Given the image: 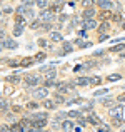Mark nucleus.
Listing matches in <instances>:
<instances>
[{
	"instance_id": "f257e3e1",
	"label": "nucleus",
	"mask_w": 125,
	"mask_h": 132,
	"mask_svg": "<svg viewBox=\"0 0 125 132\" xmlns=\"http://www.w3.org/2000/svg\"><path fill=\"white\" fill-rule=\"evenodd\" d=\"M32 95L35 97V99H43L45 100V97L48 95V92H47V87H40V89H35L32 92Z\"/></svg>"
},
{
	"instance_id": "f03ea898",
	"label": "nucleus",
	"mask_w": 125,
	"mask_h": 132,
	"mask_svg": "<svg viewBox=\"0 0 125 132\" xmlns=\"http://www.w3.org/2000/svg\"><path fill=\"white\" fill-rule=\"evenodd\" d=\"M109 114H110V117H122V114H123V107H120V105H117V107H110Z\"/></svg>"
},
{
	"instance_id": "7ed1b4c3",
	"label": "nucleus",
	"mask_w": 125,
	"mask_h": 132,
	"mask_svg": "<svg viewBox=\"0 0 125 132\" xmlns=\"http://www.w3.org/2000/svg\"><path fill=\"white\" fill-rule=\"evenodd\" d=\"M95 27H97L95 20H92V19H85L83 20V29L85 30H92V29H95Z\"/></svg>"
},
{
	"instance_id": "20e7f679",
	"label": "nucleus",
	"mask_w": 125,
	"mask_h": 132,
	"mask_svg": "<svg viewBox=\"0 0 125 132\" xmlns=\"http://www.w3.org/2000/svg\"><path fill=\"white\" fill-rule=\"evenodd\" d=\"M43 75H45V79H53L57 75V70L53 67H47V69H43Z\"/></svg>"
},
{
	"instance_id": "39448f33",
	"label": "nucleus",
	"mask_w": 125,
	"mask_h": 132,
	"mask_svg": "<svg viewBox=\"0 0 125 132\" xmlns=\"http://www.w3.org/2000/svg\"><path fill=\"white\" fill-rule=\"evenodd\" d=\"M50 19H52V12H50V10H47V9H42V13H40V20H43V22L47 20V22H48Z\"/></svg>"
},
{
	"instance_id": "423d86ee",
	"label": "nucleus",
	"mask_w": 125,
	"mask_h": 132,
	"mask_svg": "<svg viewBox=\"0 0 125 132\" xmlns=\"http://www.w3.org/2000/svg\"><path fill=\"white\" fill-rule=\"evenodd\" d=\"M45 120L47 119H37V120H32V127H35V129H42V127H45Z\"/></svg>"
},
{
	"instance_id": "0eeeda50",
	"label": "nucleus",
	"mask_w": 125,
	"mask_h": 132,
	"mask_svg": "<svg viewBox=\"0 0 125 132\" xmlns=\"http://www.w3.org/2000/svg\"><path fill=\"white\" fill-rule=\"evenodd\" d=\"M25 82H27V85H35L39 82V75H27Z\"/></svg>"
},
{
	"instance_id": "6e6552de",
	"label": "nucleus",
	"mask_w": 125,
	"mask_h": 132,
	"mask_svg": "<svg viewBox=\"0 0 125 132\" xmlns=\"http://www.w3.org/2000/svg\"><path fill=\"white\" fill-rule=\"evenodd\" d=\"M68 90H72V87H70V85H67V84H64V82H60V84L57 85V92H60V94L68 92Z\"/></svg>"
},
{
	"instance_id": "1a4fd4ad",
	"label": "nucleus",
	"mask_w": 125,
	"mask_h": 132,
	"mask_svg": "<svg viewBox=\"0 0 125 132\" xmlns=\"http://www.w3.org/2000/svg\"><path fill=\"white\" fill-rule=\"evenodd\" d=\"M93 15H95V10L90 9V7H87V9L83 10V20H85V19H92Z\"/></svg>"
},
{
	"instance_id": "9d476101",
	"label": "nucleus",
	"mask_w": 125,
	"mask_h": 132,
	"mask_svg": "<svg viewBox=\"0 0 125 132\" xmlns=\"http://www.w3.org/2000/svg\"><path fill=\"white\" fill-rule=\"evenodd\" d=\"M2 44H3V47H7V48H17V42H13L12 39L2 40Z\"/></svg>"
},
{
	"instance_id": "9b49d317",
	"label": "nucleus",
	"mask_w": 125,
	"mask_h": 132,
	"mask_svg": "<svg viewBox=\"0 0 125 132\" xmlns=\"http://www.w3.org/2000/svg\"><path fill=\"white\" fill-rule=\"evenodd\" d=\"M62 129L64 130H74L75 126H74V122H70V120H65V122H62Z\"/></svg>"
},
{
	"instance_id": "f8f14e48",
	"label": "nucleus",
	"mask_w": 125,
	"mask_h": 132,
	"mask_svg": "<svg viewBox=\"0 0 125 132\" xmlns=\"http://www.w3.org/2000/svg\"><path fill=\"white\" fill-rule=\"evenodd\" d=\"M87 122H90L92 126H97V127H99V124H102V122H100V119H99L97 116H93V114L88 117V119H87Z\"/></svg>"
},
{
	"instance_id": "ddd939ff",
	"label": "nucleus",
	"mask_w": 125,
	"mask_h": 132,
	"mask_svg": "<svg viewBox=\"0 0 125 132\" xmlns=\"http://www.w3.org/2000/svg\"><path fill=\"white\" fill-rule=\"evenodd\" d=\"M32 62H33L32 57H25L20 60V67H29V65H32Z\"/></svg>"
},
{
	"instance_id": "4468645a",
	"label": "nucleus",
	"mask_w": 125,
	"mask_h": 132,
	"mask_svg": "<svg viewBox=\"0 0 125 132\" xmlns=\"http://www.w3.org/2000/svg\"><path fill=\"white\" fill-rule=\"evenodd\" d=\"M99 7L109 10V9H112V2H109V0H99Z\"/></svg>"
},
{
	"instance_id": "2eb2a0df",
	"label": "nucleus",
	"mask_w": 125,
	"mask_h": 132,
	"mask_svg": "<svg viewBox=\"0 0 125 132\" xmlns=\"http://www.w3.org/2000/svg\"><path fill=\"white\" fill-rule=\"evenodd\" d=\"M75 84H77V85H88L90 84V79L88 77H80L78 80H75Z\"/></svg>"
},
{
	"instance_id": "dca6fc26",
	"label": "nucleus",
	"mask_w": 125,
	"mask_h": 132,
	"mask_svg": "<svg viewBox=\"0 0 125 132\" xmlns=\"http://www.w3.org/2000/svg\"><path fill=\"white\" fill-rule=\"evenodd\" d=\"M125 48V42H122V44H117V45H113L112 48H110V52H120V50H123Z\"/></svg>"
},
{
	"instance_id": "f3484780",
	"label": "nucleus",
	"mask_w": 125,
	"mask_h": 132,
	"mask_svg": "<svg viewBox=\"0 0 125 132\" xmlns=\"http://www.w3.org/2000/svg\"><path fill=\"white\" fill-rule=\"evenodd\" d=\"M22 32H23L22 23H17V25H15V29H13V35H22Z\"/></svg>"
},
{
	"instance_id": "a211bd4d",
	"label": "nucleus",
	"mask_w": 125,
	"mask_h": 132,
	"mask_svg": "<svg viewBox=\"0 0 125 132\" xmlns=\"http://www.w3.org/2000/svg\"><path fill=\"white\" fill-rule=\"evenodd\" d=\"M109 29H110V25L107 22H103L102 25H99V32H102V34H105V32H109Z\"/></svg>"
},
{
	"instance_id": "6ab92c4d",
	"label": "nucleus",
	"mask_w": 125,
	"mask_h": 132,
	"mask_svg": "<svg viewBox=\"0 0 125 132\" xmlns=\"http://www.w3.org/2000/svg\"><path fill=\"white\" fill-rule=\"evenodd\" d=\"M62 52H64V54L72 52V44H70V42H64V48H62Z\"/></svg>"
},
{
	"instance_id": "aec40b11",
	"label": "nucleus",
	"mask_w": 125,
	"mask_h": 132,
	"mask_svg": "<svg viewBox=\"0 0 125 132\" xmlns=\"http://www.w3.org/2000/svg\"><path fill=\"white\" fill-rule=\"evenodd\" d=\"M112 124L113 127H120L122 126V117H112Z\"/></svg>"
},
{
	"instance_id": "412c9836",
	"label": "nucleus",
	"mask_w": 125,
	"mask_h": 132,
	"mask_svg": "<svg viewBox=\"0 0 125 132\" xmlns=\"http://www.w3.org/2000/svg\"><path fill=\"white\" fill-rule=\"evenodd\" d=\"M7 82H10V84H17V82H20V79L17 77V75H10V77H7Z\"/></svg>"
},
{
	"instance_id": "4be33fe9",
	"label": "nucleus",
	"mask_w": 125,
	"mask_h": 132,
	"mask_svg": "<svg viewBox=\"0 0 125 132\" xmlns=\"http://www.w3.org/2000/svg\"><path fill=\"white\" fill-rule=\"evenodd\" d=\"M52 40H53V42H62V35L58 32H53L52 34Z\"/></svg>"
},
{
	"instance_id": "5701e85b",
	"label": "nucleus",
	"mask_w": 125,
	"mask_h": 132,
	"mask_svg": "<svg viewBox=\"0 0 125 132\" xmlns=\"http://www.w3.org/2000/svg\"><path fill=\"white\" fill-rule=\"evenodd\" d=\"M37 119H47V114H43V112L33 114V116H32V120H37Z\"/></svg>"
},
{
	"instance_id": "b1692460",
	"label": "nucleus",
	"mask_w": 125,
	"mask_h": 132,
	"mask_svg": "<svg viewBox=\"0 0 125 132\" xmlns=\"http://www.w3.org/2000/svg\"><path fill=\"white\" fill-rule=\"evenodd\" d=\"M43 105L47 107V109H53L55 107V104L52 102V100H48V99H45V102H43Z\"/></svg>"
},
{
	"instance_id": "393cba45",
	"label": "nucleus",
	"mask_w": 125,
	"mask_h": 132,
	"mask_svg": "<svg viewBox=\"0 0 125 132\" xmlns=\"http://www.w3.org/2000/svg\"><path fill=\"white\" fill-rule=\"evenodd\" d=\"M47 2L48 0H35V3L40 7V9H45V7H47Z\"/></svg>"
},
{
	"instance_id": "a878e982",
	"label": "nucleus",
	"mask_w": 125,
	"mask_h": 132,
	"mask_svg": "<svg viewBox=\"0 0 125 132\" xmlns=\"http://www.w3.org/2000/svg\"><path fill=\"white\" fill-rule=\"evenodd\" d=\"M100 19H102V20H107V19H109V17H110V12H109V10H103V12L102 13H100Z\"/></svg>"
},
{
	"instance_id": "bb28decb",
	"label": "nucleus",
	"mask_w": 125,
	"mask_h": 132,
	"mask_svg": "<svg viewBox=\"0 0 125 132\" xmlns=\"http://www.w3.org/2000/svg\"><path fill=\"white\" fill-rule=\"evenodd\" d=\"M33 3H35V0H22V5L25 7H33Z\"/></svg>"
},
{
	"instance_id": "cd10ccee",
	"label": "nucleus",
	"mask_w": 125,
	"mask_h": 132,
	"mask_svg": "<svg viewBox=\"0 0 125 132\" xmlns=\"http://www.w3.org/2000/svg\"><path fill=\"white\" fill-rule=\"evenodd\" d=\"M15 22H17V23H22V25H23V23H25V20H23V15L17 13V17H15Z\"/></svg>"
},
{
	"instance_id": "c85d7f7f",
	"label": "nucleus",
	"mask_w": 125,
	"mask_h": 132,
	"mask_svg": "<svg viewBox=\"0 0 125 132\" xmlns=\"http://www.w3.org/2000/svg\"><path fill=\"white\" fill-rule=\"evenodd\" d=\"M109 80H110V82L120 80V75H119V74H112V75H109Z\"/></svg>"
},
{
	"instance_id": "c756f323",
	"label": "nucleus",
	"mask_w": 125,
	"mask_h": 132,
	"mask_svg": "<svg viewBox=\"0 0 125 132\" xmlns=\"http://www.w3.org/2000/svg\"><path fill=\"white\" fill-rule=\"evenodd\" d=\"M100 102H102V104H103V105H110V107H112V104H113V100H112V99H102V100H100Z\"/></svg>"
},
{
	"instance_id": "7c9ffc66",
	"label": "nucleus",
	"mask_w": 125,
	"mask_h": 132,
	"mask_svg": "<svg viewBox=\"0 0 125 132\" xmlns=\"http://www.w3.org/2000/svg\"><path fill=\"white\" fill-rule=\"evenodd\" d=\"M100 82H102L100 77H92V79H90V84H100Z\"/></svg>"
},
{
	"instance_id": "2f4dec72",
	"label": "nucleus",
	"mask_w": 125,
	"mask_h": 132,
	"mask_svg": "<svg viewBox=\"0 0 125 132\" xmlns=\"http://www.w3.org/2000/svg\"><path fill=\"white\" fill-rule=\"evenodd\" d=\"M10 129H12V130H22L23 127H22V124H13V126L10 127Z\"/></svg>"
},
{
	"instance_id": "473e14b6",
	"label": "nucleus",
	"mask_w": 125,
	"mask_h": 132,
	"mask_svg": "<svg viewBox=\"0 0 125 132\" xmlns=\"http://www.w3.org/2000/svg\"><path fill=\"white\" fill-rule=\"evenodd\" d=\"M105 94H107V89H102V90H97V92L93 94V95H97V97H99V95H105Z\"/></svg>"
},
{
	"instance_id": "72a5a7b5",
	"label": "nucleus",
	"mask_w": 125,
	"mask_h": 132,
	"mask_svg": "<svg viewBox=\"0 0 125 132\" xmlns=\"http://www.w3.org/2000/svg\"><path fill=\"white\" fill-rule=\"evenodd\" d=\"M99 130H110V127L105 124H99Z\"/></svg>"
},
{
	"instance_id": "f704fd0d",
	"label": "nucleus",
	"mask_w": 125,
	"mask_h": 132,
	"mask_svg": "<svg viewBox=\"0 0 125 132\" xmlns=\"http://www.w3.org/2000/svg\"><path fill=\"white\" fill-rule=\"evenodd\" d=\"M55 102H64V97L60 95V92H57V95H55Z\"/></svg>"
},
{
	"instance_id": "c9c22d12",
	"label": "nucleus",
	"mask_w": 125,
	"mask_h": 132,
	"mask_svg": "<svg viewBox=\"0 0 125 132\" xmlns=\"http://www.w3.org/2000/svg\"><path fill=\"white\" fill-rule=\"evenodd\" d=\"M68 116H70V117H78V116H80V112H77V110H70Z\"/></svg>"
},
{
	"instance_id": "e433bc0d",
	"label": "nucleus",
	"mask_w": 125,
	"mask_h": 132,
	"mask_svg": "<svg viewBox=\"0 0 125 132\" xmlns=\"http://www.w3.org/2000/svg\"><path fill=\"white\" fill-rule=\"evenodd\" d=\"M43 57H45V54H43V52H40V54H37V57H35V60H43Z\"/></svg>"
},
{
	"instance_id": "4c0bfd02",
	"label": "nucleus",
	"mask_w": 125,
	"mask_h": 132,
	"mask_svg": "<svg viewBox=\"0 0 125 132\" xmlns=\"http://www.w3.org/2000/svg\"><path fill=\"white\" fill-rule=\"evenodd\" d=\"M64 117H65V114H64V112H58L57 116H55V119H57V120H62Z\"/></svg>"
},
{
	"instance_id": "58836bf2",
	"label": "nucleus",
	"mask_w": 125,
	"mask_h": 132,
	"mask_svg": "<svg viewBox=\"0 0 125 132\" xmlns=\"http://www.w3.org/2000/svg\"><path fill=\"white\" fill-rule=\"evenodd\" d=\"M93 3V0H83V7H90Z\"/></svg>"
},
{
	"instance_id": "ea45409f",
	"label": "nucleus",
	"mask_w": 125,
	"mask_h": 132,
	"mask_svg": "<svg viewBox=\"0 0 125 132\" xmlns=\"http://www.w3.org/2000/svg\"><path fill=\"white\" fill-rule=\"evenodd\" d=\"M42 30H50V23H43V25H42Z\"/></svg>"
},
{
	"instance_id": "a19ab883",
	"label": "nucleus",
	"mask_w": 125,
	"mask_h": 132,
	"mask_svg": "<svg viewBox=\"0 0 125 132\" xmlns=\"http://www.w3.org/2000/svg\"><path fill=\"white\" fill-rule=\"evenodd\" d=\"M0 40H5V32H3V29H0Z\"/></svg>"
},
{
	"instance_id": "79ce46f5",
	"label": "nucleus",
	"mask_w": 125,
	"mask_h": 132,
	"mask_svg": "<svg viewBox=\"0 0 125 132\" xmlns=\"http://www.w3.org/2000/svg\"><path fill=\"white\" fill-rule=\"evenodd\" d=\"M29 109H37V104L35 102H29Z\"/></svg>"
},
{
	"instance_id": "37998d69",
	"label": "nucleus",
	"mask_w": 125,
	"mask_h": 132,
	"mask_svg": "<svg viewBox=\"0 0 125 132\" xmlns=\"http://www.w3.org/2000/svg\"><path fill=\"white\" fill-rule=\"evenodd\" d=\"M80 47H90V42H82L80 40Z\"/></svg>"
},
{
	"instance_id": "c03bdc74",
	"label": "nucleus",
	"mask_w": 125,
	"mask_h": 132,
	"mask_svg": "<svg viewBox=\"0 0 125 132\" xmlns=\"http://www.w3.org/2000/svg\"><path fill=\"white\" fill-rule=\"evenodd\" d=\"M10 127L8 126H5V124H3V126H0V130H8Z\"/></svg>"
},
{
	"instance_id": "a18cd8bd",
	"label": "nucleus",
	"mask_w": 125,
	"mask_h": 132,
	"mask_svg": "<svg viewBox=\"0 0 125 132\" xmlns=\"http://www.w3.org/2000/svg\"><path fill=\"white\" fill-rule=\"evenodd\" d=\"M39 45H40V47H45V40L40 39V40H39Z\"/></svg>"
},
{
	"instance_id": "49530a36",
	"label": "nucleus",
	"mask_w": 125,
	"mask_h": 132,
	"mask_svg": "<svg viewBox=\"0 0 125 132\" xmlns=\"http://www.w3.org/2000/svg\"><path fill=\"white\" fill-rule=\"evenodd\" d=\"M119 102H122V104L125 102V95H120V97H119Z\"/></svg>"
},
{
	"instance_id": "de8ad7c7",
	"label": "nucleus",
	"mask_w": 125,
	"mask_h": 132,
	"mask_svg": "<svg viewBox=\"0 0 125 132\" xmlns=\"http://www.w3.org/2000/svg\"><path fill=\"white\" fill-rule=\"evenodd\" d=\"M85 122H87V120H83V119H78V124H80V126H85Z\"/></svg>"
},
{
	"instance_id": "09e8293b",
	"label": "nucleus",
	"mask_w": 125,
	"mask_h": 132,
	"mask_svg": "<svg viewBox=\"0 0 125 132\" xmlns=\"http://www.w3.org/2000/svg\"><path fill=\"white\" fill-rule=\"evenodd\" d=\"M122 29H125V22H123V23H122Z\"/></svg>"
},
{
	"instance_id": "8fccbe9b",
	"label": "nucleus",
	"mask_w": 125,
	"mask_h": 132,
	"mask_svg": "<svg viewBox=\"0 0 125 132\" xmlns=\"http://www.w3.org/2000/svg\"><path fill=\"white\" fill-rule=\"evenodd\" d=\"M2 47H3V44H0V50H2Z\"/></svg>"
}]
</instances>
